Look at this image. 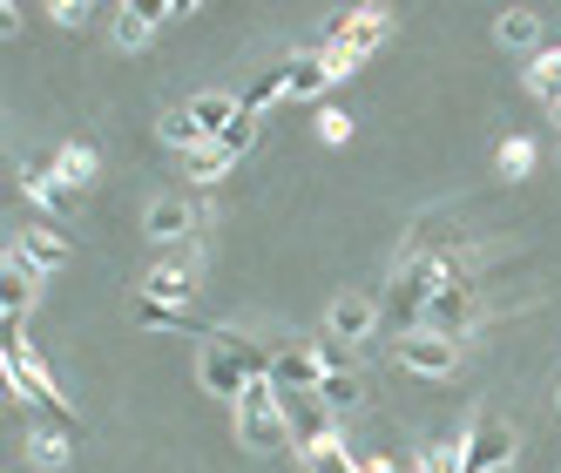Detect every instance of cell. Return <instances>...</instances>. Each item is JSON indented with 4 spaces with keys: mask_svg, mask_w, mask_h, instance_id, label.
Segmentation results:
<instances>
[{
    "mask_svg": "<svg viewBox=\"0 0 561 473\" xmlns=\"http://www.w3.org/2000/svg\"><path fill=\"white\" fill-rule=\"evenodd\" d=\"M55 27H89V0H55Z\"/></svg>",
    "mask_w": 561,
    "mask_h": 473,
    "instance_id": "cell-31",
    "label": "cell"
},
{
    "mask_svg": "<svg viewBox=\"0 0 561 473\" xmlns=\"http://www.w3.org/2000/svg\"><path fill=\"white\" fill-rule=\"evenodd\" d=\"M318 136H325V142H352V115L325 108V115H318Z\"/></svg>",
    "mask_w": 561,
    "mask_h": 473,
    "instance_id": "cell-32",
    "label": "cell"
},
{
    "mask_svg": "<svg viewBox=\"0 0 561 473\" xmlns=\"http://www.w3.org/2000/svg\"><path fill=\"white\" fill-rule=\"evenodd\" d=\"M136 319H142V325H163V332H170V325H176V332L190 325L176 304H156V298H136Z\"/></svg>",
    "mask_w": 561,
    "mask_h": 473,
    "instance_id": "cell-28",
    "label": "cell"
},
{
    "mask_svg": "<svg viewBox=\"0 0 561 473\" xmlns=\"http://www.w3.org/2000/svg\"><path fill=\"white\" fill-rule=\"evenodd\" d=\"M554 123H561V102H554Z\"/></svg>",
    "mask_w": 561,
    "mask_h": 473,
    "instance_id": "cell-33",
    "label": "cell"
},
{
    "mask_svg": "<svg viewBox=\"0 0 561 473\" xmlns=\"http://www.w3.org/2000/svg\"><path fill=\"white\" fill-rule=\"evenodd\" d=\"M55 176H61L68 189H89V183L102 176V170H95V149H89V142H61V149H55Z\"/></svg>",
    "mask_w": 561,
    "mask_h": 473,
    "instance_id": "cell-21",
    "label": "cell"
},
{
    "mask_svg": "<svg viewBox=\"0 0 561 473\" xmlns=\"http://www.w3.org/2000/svg\"><path fill=\"white\" fill-rule=\"evenodd\" d=\"M108 42L123 48V55H142V48L156 42V21H149V8H142V0H129V8H115V21H108Z\"/></svg>",
    "mask_w": 561,
    "mask_h": 473,
    "instance_id": "cell-17",
    "label": "cell"
},
{
    "mask_svg": "<svg viewBox=\"0 0 561 473\" xmlns=\"http://www.w3.org/2000/svg\"><path fill=\"white\" fill-rule=\"evenodd\" d=\"M21 189H27L34 204L55 217V223H68V217H75V189L55 176V155H27V163H21Z\"/></svg>",
    "mask_w": 561,
    "mask_h": 473,
    "instance_id": "cell-11",
    "label": "cell"
},
{
    "mask_svg": "<svg viewBox=\"0 0 561 473\" xmlns=\"http://www.w3.org/2000/svg\"><path fill=\"white\" fill-rule=\"evenodd\" d=\"M190 115H196V129H204V142H224V136H230V123L244 115V95L210 89V95H196V102H190Z\"/></svg>",
    "mask_w": 561,
    "mask_h": 473,
    "instance_id": "cell-16",
    "label": "cell"
},
{
    "mask_svg": "<svg viewBox=\"0 0 561 473\" xmlns=\"http://www.w3.org/2000/svg\"><path fill=\"white\" fill-rule=\"evenodd\" d=\"M277 406H285V426H291V447L311 460V453H325V447H345L339 440V413L318 400V392H277Z\"/></svg>",
    "mask_w": 561,
    "mask_h": 473,
    "instance_id": "cell-4",
    "label": "cell"
},
{
    "mask_svg": "<svg viewBox=\"0 0 561 473\" xmlns=\"http://www.w3.org/2000/svg\"><path fill=\"white\" fill-rule=\"evenodd\" d=\"M305 466H318V473H366V466H358V460H352L345 447H325V453H311Z\"/></svg>",
    "mask_w": 561,
    "mask_h": 473,
    "instance_id": "cell-29",
    "label": "cell"
},
{
    "mask_svg": "<svg viewBox=\"0 0 561 473\" xmlns=\"http://www.w3.org/2000/svg\"><path fill=\"white\" fill-rule=\"evenodd\" d=\"M494 42H501V48H514V55L541 48V14H535V8H507V14L494 21Z\"/></svg>",
    "mask_w": 561,
    "mask_h": 473,
    "instance_id": "cell-18",
    "label": "cell"
},
{
    "mask_svg": "<svg viewBox=\"0 0 561 473\" xmlns=\"http://www.w3.org/2000/svg\"><path fill=\"white\" fill-rule=\"evenodd\" d=\"M298 473H318V466H298Z\"/></svg>",
    "mask_w": 561,
    "mask_h": 473,
    "instance_id": "cell-34",
    "label": "cell"
},
{
    "mask_svg": "<svg viewBox=\"0 0 561 473\" xmlns=\"http://www.w3.org/2000/svg\"><path fill=\"white\" fill-rule=\"evenodd\" d=\"M460 447H467V473H501V466L514 460L520 440H514V426H507V419H473Z\"/></svg>",
    "mask_w": 561,
    "mask_h": 473,
    "instance_id": "cell-8",
    "label": "cell"
},
{
    "mask_svg": "<svg viewBox=\"0 0 561 473\" xmlns=\"http://www.w3.org/2000/svg\"><path fill=\"white\" fill-rule=\"evenodd\" d=\"M392 34V14L386 8H352V14H332L325 21V61H332V74H352L358 61H366L379 42Z\"/></svg>",
    "mask_w": 561,
    "mask_h": 473,
    "instance_id": "cell-1",
    "label": "cell"
},
{
    "mask_svg": "<svg viewBox=\"0 0 561 473\" xmlns=\"http://www.w3.org/2000/svg\"><path fill=\"white\" fill-rule=\"evenodd\" d=\"M230 170H237V163H230V155H224L217 142H204V149H196V155H190V176H196V183H224Z\"/></svg>",
    "mask_w": 561,
    "mask_h": 473,
    "instance_id": "cell-25",
    "label": "cell"
},
{
    "mask_svg": "<svg viewBox=\"0 0 561 473\" xmlns=\"http://www.w3.org/2000/svg\"><path fill=\"white\" fill-rule=\"evenodd\" d=\"M420 332H439V338H467V332H473V291H467V278L426 298V311H420Z\"/></svg>",
    "mask_w": 561,
    "mask_h": 473,
    "instance_id": "cell-9",
    "label": "cell"
},
{
    "mask_svg": "<svg viewBox=\"0 0 561 473\" xmlns=\"http://www.w3.org/2000/svg\"><path fill=\"white\" fill-rule=\"evenodd\" d=\"M528 170H535V142H528V136H507V142H501V176L520 183Z\"/></svg>",
    "mask_w": 561,
    "mask_h": 473,
    "instance_id": "cell-24",
    "label": "cell"
},
{
    "mask_svg": "<svg viewBox=\"0 0 561 473\" xmlns=\"http://www.w3.org/2000/svg\"><path fill=\"white\" fill-rule=\"evenodd\" d=\"M528 95L548 102V108L561 102V55H535V61H528Z\"/></svg>",
    "mask_w": 561,
    "mask_h": 473,
    "instance_id": "cell-23",
    "label": "cell"
},
{
    "mask_svg": "<svg viewBox=\"0 0 561 473\" xmlns=\"http://www.w3.org/2000/svg\"><path fill=\"white\" fill-rule=\"evenodd\" d=\"M156 136H163L170 149H183V155H196V149H204V129H196V115H190V108H170L163 123H156Z\"/></svg>",
    "mask_w": 561,
    "mask_h": 473,
    "instance_id": "cell-22",
    "label": "cell"
},
{
    "mask_svg": "<svg viewBox=\"0 0 561 473\" xmlns=\"http://www.w3.org/2000/svg\"><path fill=\"white\" fill-rule=\"evenodd\" d=\"M251 142H257V115H251V108H244V115H237V123H230V136H224V142H217V149H224V155H230V163H237V155H244V149H251Z\"/></svg>",
    "mask_w": 561,
    "mask_h": 473,
    "instance_id": "cell-27",
    "label": "cell"
},
{
    "mask_svg": "<svg viewBox=\"0 0 561 473\" xmlns=\"http://www.w3.org/2000/svg\"><path fill=\"white\" fill-rule=\"evenodd\" d=\"M277 95H285V74H277V68H271V74H264V82H257V89H251V95H244V108H251V115H257V108H271V102H277Z\"/></svg>",
    "mask_w": 561,
    "mask_h": 473,
    "instance_id": "cell-30",
    "label": "cell"
},
{
    "mask_svg": "<svg viewBox=\"0 0 561 473\" xmlns=\"http://www.w3.org/2000/svg\"><path fill=\"white\" fill-rule=\"evenodd\" d=\"M142 230H149V244H183V236L196 230V210L183 204V196H149Z\"/></svg>",
    "mask_w": 561,
    "mask_h": 473,
    "instance_id": "cell-13",
    "label": "cell"
},
{
    "mask_svg": "<svg viewBox=\"0 0 561 473\" xmlns=\"http://www.w3.org/2000/svg\"><path fill=\"white\" fill-rule=\"evenodd\" d=\"M14 251L27 257V270H42V278H55V270L75 257V244H68V236H61V230H42V223H34V230H21V236H14Z\"/></svg>",
    "mask_w": 561,
    "mask_h": 473,
    "instance_id": "cell-14",
    "label": "cell"
},
{
    "mask_svg": "<svg viewBox=\"0 0 561 473\" xmlns=\"http://www.w3.org/2000/svg\"><path fill=\"white\" fill-rule=\"evenodd\" d=\"M420 466H426V473H467V447H460V440L426 447V453H420Z\"/></svg>",
    "mask_w": 561,
    "mask_h": 473,
    "instance_id": "cell-26",
    "label": "cell"
},
{
    "mask_svg": "<svg viewBox=\"0 0 561 473\" xmlns=\"http://www.w3.org/2000/svg\"><path fill=\"white\" fill-rule=\"evenodd\" d=\"M230 413H237V440H244L251 453H277V447H291V426H285V406H277V385H271V379H257V385H251Z\"/></svg>",
    "mask_w": 561,
    "mask_h": 473,
    "instance_id": "cell-2",
    "label": "cell"
},
{
    "mask_svg": "<svg viewBox=\"0 0 561 473\" xmlns=\"http://www.w3.org/2000/svg\"><path fill=\"white\" fill-rule=\"evenodd\" d=\"M277 74H285V95L291 102H318L339 74H332V61H325V48H298V55H285L277 61Z\"/></svg>",
    "mask_w": 561,
    "mask_h": 473,
    "instance_id": "cell-12",
    "label": "cell"
},
{
    "mask_svg": "<svg viewBox=\"0 0 561 473\" xmlns=\"http://www.w3.org/2000/svg\"><path fill=\"white\" fill-rule=\"evenodd\" d=\"M318 400H325V406L345 419V413H358V406H366V379H358L352 366H332V372H325V385H318Z\"/></svg>",
    "mask_w": 561,
    "mask_h": 473,
    "instance_id": "cell-19",
    "label": "cell"
},
{
    "mask_svg": "<svg viewBox=\"0 0 561 473\" xmlns=\"http://www.w3.org/2000/svg\"><path fill=\"white\" fill-rule=\"evenodd\" d=\"M325 351H318V345H277L271 351V385L277 392H318V385H325Z\"/></svg>",
    "mask_w": 561,
    "mask_h": 473,
    "instance_id": "cell-7",
    "label": "cell"
},
{
    "mask_svg": "<svg viewBox=\"0 0 561 473\" xmlns=\"http://www.w3.org/2000/svg\"><path fill=\"white\" fill-rule=\"evenodd\" d=\"M325 332H332L339 345L373 338V332H379V298H366V291H339V298L325 304Z\"/></svg>",
    "mask_w": 561,
    "mask_h": 473,
    "instance_id": "cell-10",
    "label": "cell"
},
{
    "mask_svg": "<svg viewBox=\"0 0 561 473\" xmlns=\"http://www.w3.org/2000/svg\"><path fill=\"white\" fill-rule=\"evenodd\" d=\"M392 359L407 366L413 379H447L460 366V338H439V332H399Z\"/></svg>",
    "mask_w": 561,
    "mask_h": 473,
    "instance_id": "cell-5",
    "label": "cell"
},
{
    "mask_svg": "<svg viewBox=\"0 0 561 473\" xmlns=\"http://www.w3.org/2000/svg\"><path fill=\"white\" fill-rule=\"evenodd\" d=\"M68 453H75V447H68V426H34V432H27V460L42 466V473H61Z\"/></svg>",
    "mask_w": 561,
    "mask_h": 473,
    "instance_id": "cell-20",
    "label": "cell"
},
{
    "mask_svg": "<svg viewBox=\"0 0 561 473\" xmlns=\"http://www.w3.org/2000/svg\"><path fill=\"white\" fill-rule=\"evenodd\" d=\"M554 400H561V392H554Z\"/></svg>",
    "mask_w": 561,
    "mask_h": 473,
    "instance_id": "cell-35",
    "label": "cell"
},
{
    "mask_svg": "<svg viewBox=\"0 0 561 473\" xmlns=\"http://www.w3.org/2000/svg\"><path fill=\"white\" fill-rule=\"evenodd\" d=\"M34 291H42V270H27V257L8 244V251H0V311H8V332H21V325H27Z\"/></svg>",
    "mask_w": 561,
    "mask_h": 473,
    "instance_id": "cell-6",
    "label": "cell"
},
{
    "mask_svg": "<svg viewBox=\"0 0 561 473\" xmlns=\"http://www.w3.org/2000/svg\"><path fill=\"white\" fill-rule=\"evenodd\" d=\"M196 385H204L210 392V400H224V406H237V400H244V392L257 385V372L244 366V351H237L224 332L204 345V351H196Z\"/></svg>",
    "mask_w": 561,
    "mask_h": 473,
    "instance_id": "cell-3",
    "label": "cell"
},
{
    "mask_svg": "<svg viewBox=\"0 0 561 473\" xmlns=\"http://www.w3.org/2000/svg\"><path fill=\"white\" fill-rule=\"evenodd\" d=\"M142 298L183 311V304L196 298V270H190V264H149V270H142Z\"/></svg>",
    "mask_w": 561,
    "mask_h": 473,
    "instance_id": "cell-15",
    "label": "cell"
}]
</instances>
